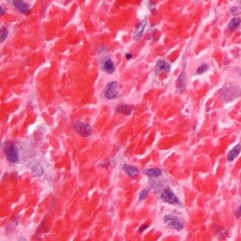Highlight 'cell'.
<instances>
[{
	"label": "cell",
	"mask_w": 241,
	"mask_h": 241,
	"mask_svg": "<svg viewBox=\"0 0 241 241\" xmlns=\"http://www.w3.org/2000/svg\"><path fill=\"white\" fill-rule=\"evenodd\" d=\"M115 64L110 58L105 60L103 63V70L108 74H113L115 71Z\"/></svg>",
	"instance_id": "11"
},
{
	"label": "cell",
	"mask_w": 241,
	"mask_h": 241,
	"mask_svg": "<svg viewBox=\"0 0 241 241\" xmlns=\"http://www.w3.org/2000/svg\"><path fill=\"white\" fill-rule=\"evenodd\" d=\"M156 74L159 75L164 72H169L171 71V65L165 60H158L156 65Z\"/></svg>",
	"instance_id": "7"
},
{
	"label": "cell",
	"mask_w": 241,
	"mask_h": 241,
	"mask_svg": "<svg viewBox=\"0 0 241 241\" xmlns=\"http://www.w3.org/2000/svg\"><path fill=\"white\" fill-rule=\"evenodd\" d=\"M75 131L82 137H89L92 134V128L90 124L83 122H77L74 124Z\"/></svg>",
	"instance_id": "6"
},
{
	"label": "cell",
	"mask_w": 241,
	"mask_h": 241,
	"mask_svg": "<svg viewBox=\"0 0 241 241\" xmlns=\"http://www.w3.org/2000/svg\"><path fill=\"white\" fill-rule=\"evenodd\" d=\"M4 14V10H3V8L1 7V15H3Z\"/></svg>",
	"instance_id": "24"
},
{
	"label": "cell",
	"mask_w": 241,
	"mask_h": 241,
	"mask_svg": "<svg viewBox=\"0 0 241 241\" xmlns=\"http://www.w3.org/2000/svg\"><path fill=\"white\" fill-rule=\"evenodd\" d=\"M3 149L5 152L6 158L10 163L15 164L19 160V153L18 149L14 142L6 141L3 143Z\"/></svg>",
	"instance_id": "2"
},
{
	"label": "cell",
	"mask_w": 241,
	"mask_h": 241,
	"mask_svg": "<svg viewBox=\"0 0 241 241\" xmlns=\"http://www.w3.org/2000/svg\"><path fill=\"white\" fill-rule=\"evenodd\" d=\"M123 171L125 172V173L128 174L129 176L132 178H136L137 176L139 175V171L137 168H136L135 166H130V165H124L123 167Z\"/></svg>",
	"instance_id": "10"
},
{
	"label": "cell",
	"mask_w": 241,
	"mask_h": 241,
	"mask_svg": "<svg viewBox=\"0 0 241 241\" xmlns=\"http://www.w3.org/2000/svg\"><path fill=\"white\" fill-rule=\"evenodd\" d=\"M134 110V107L130 105H126V104H122L119 105L116 108V110L119 113L124 114L126 115H129L132 113Z\"/></svg>",
	"instance_id": "12"
},
{
	"label": "cell",
	"mask_w": 241,
	"mask_h": 241,
	"mask_svg": "<svg viewBox=\"0 0 241 241\" xmlns=\"http://www.w3.org/2000/svg\"><path fill=\"white\" fill-rule=\"evenodd\" d=\"M148 227H149V225H148V224H144V225H142V226L139 228V232H140V233H142V232H143V231H144L145 230H146V228H148Z\"/></svg>",
	"instance_id": "21"
},
{
	"label": "cell",
	"mask_w": 241,
	"mask_h": 241,
	"mask_svg": "<svg viewBox=\"0 0 241 241\" xmlns=\"http://www.w3.org/2000/svg\"><path fill=\"white\" fill-rule=\"evenodd\" d=\"M185 85H186V76H185V71H182L177 80L176 86H177L178 90H183Z\"/></svg>",
	"instance_id": "14"
},
{
	"label": "cell",
	"mask_w": 241,
	"mask_h": 241,
	"mask_svg": "<svg viewBox=\"0 0 241 241\" xmlns=\"http://www.w3.org/2000/svg\"><path fill=\"white\" fill-rule=\"evenodd\" d=\"M209 70V66L207 65V64H202L200 67H199L197 70V74H202L206 72V71Z\"/></svg>",
	"instance_id": "18"
},
{
	"label": "cell",
	"mask_w": 241,
	"mask_h": 241,
	"mask_svg": "<svg viewBox=\"0 0 241 241\" xmlns=\"http://www.w3.org/2000/svg\"><path fill=\"white\" fill-rule=\"evenodd\" d=\"M162 173V170L159 168H149L144 171V174L149 177H158Z\"/></svg>",
	"instance_id": "15"
},
{
	"label": "cell",
	"mask_w": 241,
	"mask_h": 241,
	"mask_svg": "<svg viewBox=\"0 0 241 241\" xmlns=\"http://www.w3.org/2000/svg\"><path fill=\"white\" fill-rule=\"evenodd\" d=\"M146 25H147V21L146 19H144L137 26V28L135 29V33H134V39H135V41H139V40H140V38L142 37L144 29L146 28Z\"/></svg>",
	"instance_id": "9"
},
{
	"label": "cell",
	"mask_w": 241,
	"mask_h": 241,
	"mask_svg": "<svg viewBox=\"0 0 241 241\" xmlns=\"http://www.w3.org/2000/svg\"><path fill=\"white\" fill-rule=\"evenodd\" d=\"M231 12L233 15H239L241 14V8L238 6H233L231 8Z\"/></svg>",
	"instance_id": "20"
},
{
	"label": "cell",
	"mask_w": 241,
	"mask_h": 241,
	"mask_svg": "<svg viewBox=\"0 0 241 241\" xmlns=\"http://www.w3.org/2000/svg\"><path fill=\"white\" fill-rule=\"evenodd\" d=\"M13 4L15 7L22 14H28L31 12L29 5L24 2V0H13Z\"/></svg>",
	"instance_id": "8"
},
{
	"label": "cell",
	"mask_w": 241,
	"mask_h": 241,
	"mask_svg": "<svg viewBox=\"0 0 241 241\" xmlns=\"http://www.w3.org/2000/svg\"><path fill=\"white\" fill-rule=\"evenodd\" d=\"M164 222L168 227L175 229L176 231H181L184 228V224L178 217L173 215H166L164 217Z\"/></svg>",
	"instance_id": "4"
},
{
	"label": "cell",
	"mask_w": 241,
	"mask_h": 241,
	"mask_svg": "<svg viewBox=\"0 0 241 241\" xmlns=\"http://www.w3.org/2000/svg\"><path fill=\"white\" fill-rule=\"evenodd\" d=\"M240 22H241V20H240V18H238V17L234 18V19H232L231 21L229 22L228 26V28L231 31L235 30V29H236L238 27V26H239V25L240 24Z\"/></svg>",
	"instance_id": "16"
},
{
	"label": "cell",
	"mask_w": 241,
	"mask_h": 241,
	"mask_svg": "<svg viewBox=\"0 0 241 241\" xmlns=\"http://www.w3.org/2000/svg\"><path fill=\"white\" fill-rule=\"evenodd\" d=\"M118 84L117 81H113L109 82L106 86L104 91V95L107 99L113 100L115 99L118 97L117 92Z\"/></svg>",
	"instance_id": "5"
},
{
	"label": "cell",
	"mask_w": 241,
	"mask_h": 241,
	"mask_svg": "<svg viewBox=\"0 0 241 241\" xmlns=\"http://www.w3.org/2000/svg\"><path fill=\"white\" fill-rule=\"evenodd\" d=\"M160 198L164 202L168 203L170 204L180 205V202L177 196L173 192V191L171 189L168 188V187L164 189L162 191L161 195H160Z\"/></svg>",
	"instance_id": "3"
},
{
	"label": "cell",
	"mask_w": 241,
	"mask_h": 241,
	"mask_svg": "<svg viewBox=\"0 0 241 241\" xmlns=\"http://www.w3.org/2000/svg\"><path fill=\"white\" fill-rule=\"evenodd\" d=\"M241 216V205L239 207V208L238 209V212H237V217H240Z\"/></svg>",
	"instance_id": "23"
},
{
	"label": "cell",
	"mask_w": 241,
	"mask_h": 241,
	"mask_svg": "<svg viewBox=\"0 0 241 241\" xmlns=\"http://www.w3.org/2000/svg\"><path fill=\"white\" fill-rule=\"evenodd\" d=\"M9 35V31L7 30V28L6 27H2L1 28V32H0V37H1V41L2 43H3L4 41H6V38H8Z\"/></svg>",
	"instance_id": "17"
},
{
	"label": "cell",
	"mask_w": 241,
	"mask_h": 241,
	"mask_svg": "<svg viewBox=\"0 0 241 241\" xmlns=\"http://www.w3.org/2000/svg\"><path fill=\"white\" fill-rule=\"evenodd\" d=\"M150 189H144L141 192V194H140L139 196V200H144L147 197V196L149 195V192Z\"/></svg>",
	"instance_id": "19"
},
{
	"label": "cell",
	"mask_w": 241,
	"mask_h": 241,
	"mask_svg": "<svg viewBox=\"0 0 241 241\" xmlns=\"http://www.w3.org/2000/svg\"><path fill=\"white\" fill-rule=\"evenodd\" d=\"M241 151V145L237 144L231 149L228 152V160L229 161H233V160L239 156Z\"/></svg>",
	"instance_id": "13"
},
{
	"label": "cell",
	"mask_w": 241,
	"mask_h": 241,
	"mask_svg": "<svg viewBox=\"0 0 241 241\" xmlns=\"http://www.w3.org/2000/svg\"><path fill=\"white\" fill-rule=\"evenodd\" d=\"M132 57H133V55H132V54H131V53H127L126 54V55H125V57H126V59H131V58H132Z\"/></svg>",
	"instance_id": "22"
},
{
	"label": "cell",
	"mask_w": 241,
	"mask_h": 241,
	"mask_svg": "<svg viewBox=\"0 0 241 241\" xmlns=\"http://www.w3.org/2000/svg\"><path fill=\"white\" fill-rule=\"evenodd\" d=\"M241 90L238 87L228 84L224 86L221 89V95L224 101L230 102L237 99L240 94Z\"/></svg>",
	"instance_id": "1"
}]
</instances>
